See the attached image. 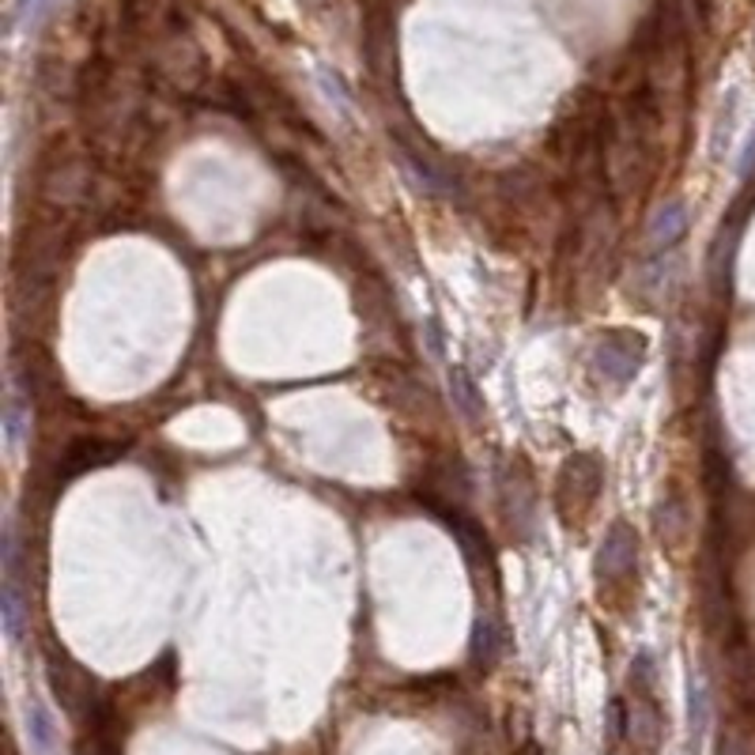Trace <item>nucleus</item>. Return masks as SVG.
Masks as SVG:
<instances>
[{"label": "nucleus", "instance_id": "obj_16", "mask_svg": "<svg viewBox=\"0 0 755 755\" xmlns=\"http://www.w3.org/2000/svg\"><path fill=\"white\" fill-rule=\"evenodd\" d=\"M718 755H755V730L748 722H730L718 736Z\"/></svg>", "mask_w": 755, "mask_h": 755}, {"label": "nucleus", "instance_id": "obj_20", "mask_svg": "<svg viewBox=\"0 0 755 755\" xmlns=\"http://www.w3.org/2000/svg\"><path fill=\"white\" fill-rule=\"evenodd\" d=\"M314 4H317V0H314Z\"/></svg>", "mask_w": 755, "mask_h": 755}, {"label": "nucleus", "instance_id": "obj_7", "mask_svg": "<svg viewBox=\"0 0 755 755\" xmlns=\"http://www.w3.org/2000/svg\"><path fill=\"white\" fill-rule=\"evenodd\" d=\"M638 563V537L627 521H616L604 537L597 552V579L601 582H627Z\"/></svg>", "mask_w": 755, "mask_h": 755}, {"label": "nucleus", "instance_id": "obj_5", "mask_svg": "<svg viewBox=\"0 0 755 755\" xmlns=\"http://www.w3.org/2000/svg\"><path fill=\"white\" fill-rule=\"evenodd\" d=\"M635 755H657L661 748V714L650 695V683L630 680V699L624 703V736Z\"/></svg>", "mask_w": 755, "mask_h": 755}, {"label": "nucleus", "instance_id": "obj_13", "mask_svg": "<svg viewBox=\"0 0 755 755\" xmlns=\"http://www.w3.org/2000/svg\"><path fill=\"white\" fill-rule=\"evenodd\" d=\"M26 408H31V397H20V389H12V393H8V405H4V439H8V450H20L23 446Z\"/></svg>", "mask_w": 755, "mask_h": 755}, {"label": "nucleus", "instance_id": "obj_2", "mask_svg": "<svg viewBox=\"0 0 755 755\" xmlns=\"http://www.w3.org/2000/svg\"><path fill=\"white\" fill-rule=\"evenodd\" d=\"M646 363V336L635 328H608L590 344V375L608 389H624Z\"/></svg>", "mask_w": 755, "mask_h": 755}, {"label": "nucleus", "instance_id": "obj_1", "mask_svg": "<svg viewBox=\"0 0 755 755\" xmlns=\"http://www.w3.org/2000/svg\"><path fill=\"white\" fill-rule=\"evenodd\" d=\"M95 190V166L73 144H53L50 155L39 163V193L42 201L57 204V208H79L91 201Z\"/></svg>", "mask_w": 755, "mask_h": 755}, {"label": "nucleus", "instance_id": "obj_18", "mask_svg": "<svg viewBox=\"0 0 755 755\" xmlns=\"http://www.w3.org/2000/svg\"><path fill=\"white\" fill-rule=\"evenodd\" d=\"M26 733H31L34 752H39V755H53V744H57V736H53L50 714H46V710H42L39 703L26 710Z\"/></svg>", "mask_w": 755, "mask_h": 755}, {"label": "nucleus", "instance_id": "obj_15", "mask_svg": "<svg viewBox=\"0 0 755 755\" xmlns=\"http://www.w3.org/2000/svg\"><path fill=\"white\" fill-rule=\"evenodd\" d=\"M683 529H688V514H683V503L677 495H669V499H661L657 506V532H661V540H680Z\"/></svg>", "mask_w": 755, "mask_h": 755}, {"label": "nucleus", "instance_id": "obj_8", "mask_svg": "<svg viewBox=\"0 0 755 755\" xmlns=\"http://www.w3.org/2000/svg\"><path fill=\"white\" fill-rule=\"evenodd\" d=\"M126 442H110V439H76L68 442L65 453L57 457V479H76L91 468L110 465L114 457H121Z\"/></svg>", "mask_w": 755, "mask_h": 755}, {"label": "nucleus", "instance_id": "obj_12", "mask_svg": "<svg viewBox=\"0 0 755 755\" xmlns=\"http://www.w3.org/2000/svg\"><path fill=\"white\" fill-rule=\"evenodd\" d=\"M503 654V630L495 624L492 616H479L476 619V630H473V657L479 669H492L495 661H499Z\"/></svg>", "mask_w": 755, "mask_h": 755}, {"label": "nucleus", "instance_id": "obj_9", "mask_svg": "<svg viewBox=\"0 0 755 755\" xmlns=\"http://www.w3.org/2000/svg\"><path fill=\"white\" fill-rule=\"evenodd\" d=\"M683 230H688V208H683L680 201H669L665 208H657V216L650 219V227H646V250L654 257L669 254L683 238Z\"/></svg>", "mask_w": 755, "mask_h": 755}, {"label": "nucleus", "instance_id": "obj_14", "mask_svg": "<svg viewBox=\"0 0 755 755\" xmlns=\"http://www.w3.org/2000/svg\"><path fill=\"white\" fill-rule=\"evenodd\" d=\"M733 250H736V230L733 227H722V235H718V242H714V261H710V277H714V288L718 291H725V283H730Z\"/></svg>", "mask_w": 755, "mask_h": 755}, {"label": "nucleus", "instance_id": "obj_4", "mask_svg": "<svg viewBox=\"0 0 755 755\" xmlns=\"http://www.w3.org/2000/svg\"><path fill=\"white\" fill-rule=\"evenodd\" d=\"M46 677H50L53 695L61 699V707H65L73 718H91L95 710H99L103 699H99V688H95L91 672H87L84 665H76L65 650H57V646L46 650Z\"/></svg>", "mask_w": 755, "mask_h": 755}, {"label": "nucleus", "instance_id": "obj_19", "mask_svg": "<svg viewBox=\"0 0 755 755\" xmlns=\"http://www.w3.org/2000/svg\"><path fill=\"white\" fill-rule=\"evenodd\" d=\"M521 755H544V752H540L537 744H526V748H521Z\"/></svg>", "mask_w": 755, "mask_h": 755}, {"label": "nucleus", "instance_id": "obj_3", "mask_svg": "<svg viewBox=\"0 0 755 755\" xmlns=\"http://www.w3.org/2000/svg\"><path fill=\"white\" fill-rule=\"evenodd\" d=\"M601 484H604V465L593 453H574V457L563 461L556 479V510L567 529H579L590 518L593 503L601 495Z\"/></svg>", "mask_w": 755, "mask_h": 755}, {"label": "nucleus", "instance_id": "obj_6", "mask_svg": "<svg viewBox=\"0 0 755 755\" xmlns=\"http://www.w3.org/2000/svg\"><path fill=\"white\" fill-rule=\"evenodd\" d=\"M499 499H503L506 526L518 532V537H529L532 514H537V492H532V479L526 476V468L521 465H503Z\"/></svg>", "mask_w": 755, "mask_h": 755}, {"label": "nucleus", "instance_id": "obj_17", "mask_svg": "<svg viewBox=\"0 0 755 755\" xmlns=\"http://www.w3.org/2000/svg\"><path fill=\"white\" fill-rule=\"evenodd\" d=\"M0 616H4V630L12 643H20L23 635V604H20V590H15V579H4V590H0Z\"/></svg>", "mask_w": 755, "mask_h": 755}, {"label": "nucleus", "instance_id": "obj_11", "mask_svg": "<svg viewBox=\"0 0 755 755\" xmlns=\"http://www.w3.org/2000/svg\"><path fill=\"white\" fill-rule=\"evenodd\" d=\"M730 691L741 707H755V650L736 646L730 654Z\"/></svg>", "mask_w": 755, "mask_h": 755}, {"label": "nucleus", "instance_id": "obj_10", "mask_svg": "<svg viewBox=\"0 0 755 755\" xmlns=\"http://www.w3.org/2000/svg\"><path fill=\"white\" fill-rule=\"evenodd\" d=\"M450 397H453V408H457L461 420H465V423H479V420H484L487 405H484V397H479L476 381L468 378L465 367H453L450 370Z\"/></svg>", "mask_w": 755, "mask_h": 755}]
</instances>
